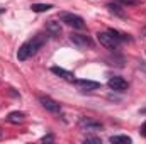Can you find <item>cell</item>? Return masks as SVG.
<instances>
[{"label": "cell", "instance_id": "obj_21", "mask_svg": "<svg viewBox=\"0 0 146 144\" xmlns=\"http://www.w3.org/2000/svg\"><path fill=\"white\" fill-rule=\"evenodd\" d=\"M0 136H2V132H0Z\"/></svg>", "mask_w": 146, "mask_h": 144}, {"label": "cell", "instance_id": "obj_11", "mask_svg": "<svg viewBox=\"0 0 146 144\" xmlns=\"http://www.w3.org/2000/svg\"><path fill=\"white\" fill-rule=\"evenodd\" d=\"M24 119H26V114L24 112H19V110L10 112L7 115V122H10V124H21V122H24Z\"/></svg>", "mask_w": 146, "mask_h": 144}, {"label": "cell", "instance_id": "obj_18", "mask_svg": "<svg viewBox=\"0 0 146 144\" xmlns=\"http://www.w3.org/2000/svg\"><path fill=\"white\" fill-rule=\"evenodd\" d=\"M141 134H143V136L146 137V122L143 124V126H141Z\"/></svg>", "mask_w": 146, "mask_h": 144}, {"label": "cell", "instance_id": "obj_7", "mask_svg": "<svg viewBox=\"0 0 146 144\" xmlns=\"http://www.w3.org/2000/svg\"><path fill=\"white\" fill-rule=\"evenodd\" d=\"M39 102H41V105L46 108L48 112H53V114H58L61 107H60V104L56 102V100H53L51 97H46V95H41L39 97Z\"/></svg>", "mask_w": 146, "mask_h": 144}, {"label": "cell", "instance_id": "obj_19", "mask_svg": "<svg viewBox=\"0 0 146 144\" xmlns=\"http://www.w3.org/2000/svg\"><path fill=\"white\" fill-rule=\"evenodd\" d=\"M46 141H53V136H44L42 137V143H46Z\"/></svg>", "mask_w": 146, "mask_h": 144}, {"label": "cell", "instance_id": "obj_2", "mask_svg": "<svg viewBox=\"0 0 146 144\" xmlns=\"http://www.w3.org/2000/svg\"><path fill=\"white\" fill-rule=\"evenodd\" d=\"M97 39H99V42H100L104 48H107L110 51H115V49H119V46H121V41L114 36L110 31H107V32H99V34H97Z\"/></svg>", "mask_w": 146, "mask_h": 144}, {"label": "cell", "instance_id": "obj_17", "mask_svg": "<svg viewBox=\"0 0 146 144\" xmlns=\"http://www.w3.org/2000/svg\"><path fill=\"white\" fill-rule=\"evenodd\" d=\"M85 143H95V144H100V139H99V137H85Z\"/></svg>", "mask_w": 146, "mask_h": 144}, {"label": "cell", "instance_id": "obj_8", "mask_svg": "<svg viewBox=\"0 0 146 144\" xmlns=\"http://www.w3.org/2000/svg\"><path fill=\"white\" fill-rule=\"evenodd\" d=\"M76 87H80L82 90H99L100 83L99 81H92V80H75L73 81Z\"/></svg>", "mask_w": 146, "mask_h": 144}, {"label": "cell", "instance_id": "obj_20", "mask_svg": "<svg viewBox=\"0 0 146 144\" xmlns=\"http://www.w3.org/2000/svg\"><path fill=\"white\" fill-rule=\"evenodd\" d=\"M141 34H143V36H146V27H143V31H141Z\"/></svg>", "mask_w": 146, "mask_h": 144}, {"label": "cell", "instance_id": "obj_10", "mask_svg": "<svg viewBox=\"0 0 146 144\" xmlns=\"http://www.w3.org/2000/svg\"><path fill=\"white\" fill-rule=\"evenodd\" d=\"M46 31H48L51 36H60V34H61V26H60V22H56V20H48V22H46Z\"/></svg>", "mask_w": 146, "mask_h": 144}, {"label": "cell", "instance_id": "obj_15", "mask_svg": "<svg viewBox=\"0 0 146 144\" xmlns=\"http://www.w3.org/2000/svg\"><path fill=\"white\" fill-rule=\"evenodd\" d=\"M110 32L117 37L121 42H122V41H131V37L127 36V34H124V32H119V31H115V29H110Z\"/></svg>", "mask_w": 146, "mask_h": 144}, {"label": "cell", "instance_id": "obj_6", "mask_svg": "<svg viewBox=\"0 0 146 144\" xmlns=\"http://www.w3.org/2000/svg\"><path fill=\"white\" fill-rule=\"evenodd\" d=\"M107 85H109V88H112L114 92H126L127 90V81L122 76H110Z\"/></svg>", "mask_w": 146, "mask_h": 144}, {"label": "cell", "instance_id": "obj_14", "mask_svg": "<svg viewBox=\"0 0 146 144\" xmlns=\"http://www.w3.org/2000/svg\"><path fill=\"white\" fill-rule=\"evenodd\" d=\"M110 143H114V144H129L131 143V137H127V136H112V137H110Z\"/></svg>", "mask_w": 146, "mask_h": 144}, {"label": "cell", "instance_id": "obj_4", "mask_svg": "<svg viewBox=\"0 0 146 144\" xmlns=\"http://www.w3.org/2000/svg\"><path fill=\"white\" fill-rule=\"evenodd\" d=\"M70 41H72L76 48H80V49H87V48H92L94 46V41L87 36V34H76V32H73L72 36H70Z\"/></svg>", "mask_w": 146, "mask_h": 144}, {"label": "cell", "instance_id": "obj_12", "mask_svg": "<svg viewBox=\"0 0 146 144\" xmlns=\"http://www.w3.org/2000/svg\"><path fill=\"white\" fill-rule=\"evenodd\" d=\"M31 9H33L34 12H46V10L53 9V5H51V3H33Z\"/></svg>", "mask_w": 146, "mask_h": 144}, {"label": "cell", "instance_id": "obj_16", "mask_svg": "<svg viewBox=\"0 0 146 144\" xmlns=\"http://www.w3.org/2000/svg\"><path fill=\"white\" fill-rule=\"evenodd\" d=\"M121 3H124V5H136L139 0H119Z\"/></svg>", "mask_w": 146, "mask_h": 144}, {"label": "cell", "instance_id": "obj_5", "mask_svg": "<svg viewBox=\"0 0 146 144\" xmlns=\"http://www.w3.org/2000/svg\"><path fill=\"white\" fill-rule=\"evenodd\" d=\"M78 127L82 131H94L95 132V131H100L102 129V124L97 122V120H94V119H90V117H80Z\"/></svg>", "mask_w": 146, "mask_h": 144}, {"label": "cell", "instance_id": "obj_13", "mask_svg": "<svg viewBox=\"0 0 146 144\" xmlns=\"http://www.w3.org/2000/svg\"><path fill=\"white\" fill-rule=\"evenodd\" d=\"M107 9H109L110 14H115V15H119V17H124V10H122L117 3H107Z\"/></svg>", "mask_w": 146, "mask_h": 144}, {"label": "cell", "instance_id": "obj_1", "mask_svg": "<svg viewBox=\"0 0 146 144\" xmlns=\"http://www.w3.org/2000/svg\"><path fill=\"white\" fill-rule=\"evenodd\" d=\"M46 39H48V36L37 34V36H34L33 39L26 41V42L19 48V51H17V59H19V61H26L27 58L34 56L37 51L42 48V44L46 42Z\"/></svg>", "mask_w": 146, "mask_h": 144}, {"label": "cell", "instance_id": "obj_9", "mask_svg": "<svg viewBox=\"0 0 146 144\" xmlns=\"http://www.w3.org/2000/svg\"><path fill=\"white\" fill-rule=\"evenodd\" d=\"M51 71L54 73V75H58L60 78H63V80H66V81H75L76 78H75V75L72 71H68V70H65V68H60V66H53L51 68Z\"/></svg>", "mask_w": 146, "mask_h": 144}, {"label": "cell", "instance_id": "obj_3", "mask_svg": "<svg viewBox=\"0 0 146 144\" xmlns=\"http://www.w3.org/2000/svg\"><path fill=\"white\" fill-rule=\"evenodd\" d=\"M60 19L61 22H65L66 26H70L73 29H85V20L76 15V14H70V12H61L60 14Z\"/></svg>", "mask_w": 146, "mask_h": 144}]
</instances>
